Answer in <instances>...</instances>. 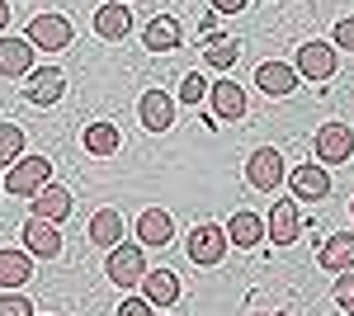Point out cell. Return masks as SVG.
<instances>
[{"label": "cell", "mask_w": 354, "mask_h": 316, "mask_svg": "<svg viewBox=\"0 0 354 316\" xmlns=\"http://www.w3.org/2000/svg\"><path fill=\"white\" fill-rule=\"evenodd\" d=\"M147 245H137V241H118L109 250V264H104V274H109L118 288H142V279H147V255H142Z\"/></svg>", "instance_id": "cell-1"}, {"label": "cell", "mask_w": 354, "mask_h": 316, "mask_svg": "<svg viewBox=\"0 0 354 316\" xmlns=\"http://www.w3.org/2000/svg\"><path fill=\"white\" fill-rule=\"evenodd\" d=\"M48 180H53V160L19 156L15 165H10V175H5V194H15V198H33Z\"/></svg>", "instance_id": "cell-2"}, {"label": "cell", "mask_w": 354, "mask_h": 316, "mask_svg": "<svg viewBox=\"0 0 354 316\" xmlns=\"http://www.w3.org/2000/svg\"><path fill=\"white\" fill-rule=\"evenodd\" d=\"M24 38L33 48H43V53H62V48H71V19H62V15H33Z\"/></svg>", "instance_id": "cell-3"}, {"label": "cell", "mask_w": 354, "mask_h": 316, "mask_svg": "<svg viewBox=\"0 0 354 316\" xmlns=\"http://www.w3.org/2000/svg\"><path fill=\"white\" fill-rule=\"evenodd\" d=\"M227 245H232V241H227V227H213V222L194 227L189 241H185L189 260H194V264H203V269H208V264H218L222 255H227Z\"/></svg>", "instance_id": "cell-4"}, {"label": "cell", "mask_w": 354, "mask_h": 316, "mask_svg": "<svg viewBox=\"0 0 354 316\" xmlns=\"http://www.w3.org/2000/svg\"><path fill=\"white\" fill-rule=\"evenodd\" d=\"M265 236L274 245H293L302 236V212H298V198H279L270 208V227H265Z\"/></svg>", "instance_id": "cell-5"}, {"label": "cell", "mask_w": 354, "mask_h": 316, "mask_svg": "<svg viewBox=\"0 0 354 316\" xmlns=\"http://www.w3.org/2000/svg\"><path fill=\"white\" fill-rule=\"evenodd\" d=\"M283 175H288V170H283V156H279L274 147H260L255 156L245 160V180H250L255 189H265V194L283 185Z\"/></svg>", "instance_id": "cell-6"}, {"label": "cell", "mask_w": 354, "mask_h": 316, "mask_svg": "<svg viewBox=\"0 0 354 316\" xmlns=\"http://www.w3.org/2000/svg\"><path fill=\"white\" fill-rule=\"evenodd\" d=\"M293 71H298V76H307V80L335 76V43H302Z\"/></svg>", "instance_id": "cell-7"}, {"label": "cell", "mask_w": 354, "mask_h": 316, "mask_svg": "<svg viewBox=\"0 0 354 316\" xmlns=\"http://www.w3.org/2000/svg\"><path fill=\"white\" fill-rule=\"evenodd\" d=\"M354 156V132L345 123H326V128L317 132V160L322 165H340V160Z\"/></svg>", "instance_id": "cell-8"}, {"label": "cell", "mask_w": 354, "mask_h": 316, "mask_svg": "<svg viewBox=\"0 0 354 316\" xmlns=\"http://www.w3.org/2000/svg\"><path fill=\"white\" fill-rule=\"evenodd\" d=\"M255 85H260V95L283 100V95L298 90V71H293L288 62H260V66H255Z\"/></svg>", "instance_id": "cell-9"}, {"label": "cell", "mask_w": 354, "mask_h": 316, "mask_svg": "<svg viewBox=\"0 0 354 316\" xmlns=\"http://www.w3.org/2000/svg\"><path fill=\"white\" fill-rule=\"evenodd\" d=\"M283 180H288V189H293V198H302V203H317V198H326V194H330L326 165H298V170L283 175Z\"/></svg>", "instance_id": "cell-10"}, {"label": "cell", "mask_w": 354, "mask_h": 316, "mask_svg": "<svg viewBox=\"0 0 354 316\" xmlns=\"http://www.w3.org/2000/svg\"><path fill=\"white\" fill-rule=\"evenodd\" d=\"M24 250H28V255H38V260L62 255V232H57V222L28 217V222H24Z\"/></svg>", "instance_id": "cell-11"}, {"label": "cell", "mask_w": 354, "mask_h": 316, "mask_svg": "<svg viewBox=\"0 0 354 316\" xmlns=\"http://www.w3.org/2000/svg\"><path fill=\"white\" fill-rule=\"evenodd\" d=\"M66 95V76L57 66H43V71H28V85H24V100L28 104H57Z\"/></svg>", "instance_id": "cell-12"}, {"label": "cell", "mask_w": 354, "mask_h": 316, "mask_svg": "<svg viewBox=\"0 0 354 316\" xmlns=\"http://www.w3.org/2000/svg\"><path fill=\"white\" fill-rule=\"evenodd\" d=\"M142 297H147L151 307H175V302H180V274H175V269H147Z\"/></svg>", "instance_id": "cell-13"}, {"label": "cell", "mask_w": 354, "mask_h": 316, "mask_svg": "<svg viewBox=\"0 0 354 316\" xmlns=\"http://www.w3.org/2000/svg\"><path fill=\"white\" fill-rule=\"evenodd\" d=\"M175 241V222H170V212L161 208H147L137 217V245H151V250H161Z\"/></svg>", "instance_id": "cell-14"}, {"label": "cell", "mask_w": 354, "mask_h": 316, "mask_svg": "<svg viewBox=\"0 0 354 316\" xmlns=\"http://www.w3.org/2000/svg\"><path fill=\"white\" fill-rule=\"evenodd\" d=\"M208 100H213V113H218L222 123H236V118L245 113V90H241V85H232V80L208 85Z\"/></svg>", "instance_id": "cell-15"}, {"label": "cell", "mask_w": 354, "mask_h": 316, "mask_svg": "<svg viewBox=\"0 0 354 316\" xmlns=\"http://www.w3.org/2000/svg\"><path fill=\"white\" fill-rule=\"evenodd\" d=\"M137 113H142V128L147 132H165L175 123V104H170V95H161V90H147Z\"/></svg>", "instance_id": "cell-16"}, {"label": "cell", "mask_w": 354, "mask_h": 316, "mask_svg": "<svg viewBox=\"0 0 354 316\" xmlns=\"http://www.w3.org/2000/svg\"><path fill=\"white\" fill-rule=\"evenodd\" d=\"M28 71H33V43L0 38V76H28Z\"/></svg>", "instance_id": "cell-17"}, {"label": "cell", "mask_w": 354, "mask_h": 316, "mask_svg": "<svg viewBox=\"0 0 354 316\" xmlns=\"http://www.w3.org/2000/svg\"><path fill=\"white\" fill-rule=\"evenodd\" d=\"M71 212V194L62 185H43L33 194V217H43V222H62Z\"/></svg>", "instance_id": "cell-18"}, {"label": "cell", "mask_w": 354, "mask_h": 316, "mask_svg": "<svg viewBox=\"0 0 354 316\" xmlns=\"http://www.w3.org/2000/svg\"><path fill=\"white\" fill-rule=\"evenodd\" d=\"M33 279V255L28 250H0V288H24Z\"/></svg>", "instance_id": "cell-19"}, {"label": "cell", "mask_w": 354, "mask_h": 316, "mask_svg": "<svg viewBox=\"0 0 354 316\" xmlns=\"http://www.w3.org/2000/svg\"><path fill=\"white\" fill-rule=\"evenodd\" d=\"M227 241L241 245V250L260 245V241H265V217H260V212H236V217L227 222Z\"/></svg>", "instance_id": "cell-20"}, {"label": "cell", "mask_w": 354, "mask_h": 316, "mask_svg": "<svg viewBox=\"0 0 354 316\" xmlns=\"http://www.w3.org/2000/svg\"><path fill=\"white\" fill-rule=\"evenodd\" d=\"M317 260H322V269L326 274H345V269H354V236H330L322 250H317Z\"/></svg>", "instance_id": "cell-21"}, {"label": "cell", "mask_w": 354, "mask_h": 316, "mask_svg": "<svg viewBox=\"0 0 354 316\" xmlns=\"http://www.w3.org/2000/svg\"><path fill=\"white\" fill-rule=\"evenodd\" d=\"M128 28H133V15L113 0V5H104L100 15H95V33L100 38H109V43H118V38H128Z\"/></svg>", "instance_id": "cell-22"}, {"label": "cell", "mask_w": 354, "mask_h": 316, "mask_svg": "<svg viewBox=\"0 0 354 316\" xmlns=\"http://www.w3.org/2000/svg\"><path fill=\"white\" fill-rule=\"evenodd\" d=\"M90 241L104 245V250H113V245L123 241V217H118L113 208H100L95 217H90Z\"/></svg>", "instance_id": "cell-23"}, {"label": "cell", "mask_w": 354, "mask_h": 316, "mask_svg": "<svg viewBox=\"0 0 354 316\" xmlns=\"http://www.w3.org/2000/svg\"><path fill=\"white\" fill-rule=\"evenodd\" d=\"M142 43L151 53H170V48H180V24L170 15H161V19H151V24L142 28Z\"/></svg>", "instance_id": "cell-24"}, {"label": "cell", "mask_w": 354, "mask_h": 316, "mask_svg": "<svg viewBox=\"0 0 354 316\" xmlns=\"http://www.w3.org/2000/svg\"><path fill=\"white\" fill-rule=\"evenodd\" d=\"M118 147H123V137H118L113 123H90V128H85V151H90V156H113Z\"/></svg>", "instance_id": "cell-25"}, {"label": "cell", "mask_w": 354, "mask_h": 316, "mask_svg": "<svg viewBox=\"0 0 354 316\" xmlns=\"http://www.w3.org/2000/svg\"><path fill=\"white\" fill-rule=\"evenodd\" d=\"M236 57H241V48H236V43H227V38H213V43H208V62H213L218 71H232V66H236Z\"/></svg>", "instance_id": "cell-26"}, {"label": "cell", "mask_w": 354, "mask_h": 316, "mask_svg": "<svg viewBox=\"0 0 354 316\" xmlns=\"http://www.w3.org/2000/svg\"><path fill=\"white\" fill-rule=\"evenodd\" d=\"M19 151H24V132L15 128V123H0V165L19 160Z\"/></svg>", "instance_id": "cell-27"}, {"label": "cell", "mask_w": 354, "mask_h": 316, "mask_svg": "<svg viewBox=\"0 0 354 316\" xmlns=\"http://www.w3.org/2000/svg\"><path fill=\"white\" fill-rule=\"evenodd\" d=\"M335 302H340V312H354V269L335 274Z\"/></svg>", "instance_id": "cell-28"}, {"label": "cell", "mask_w": 354, "mask_h": 316, "mask_svg": "<svg viewBox=\"0 0 354 316\" xmlns=\"http://www.w3.org/2000/svg\"><path fill=\"white\" fill-rule=\"evenodd\" d=\"M203 95H208V80H203V76H185V80H180V100H185L189 109L198 104Z\"/></svg>", "instance_id": "cell-29"}, {"label": "cell", "mask_w": 354, "mask_h": 316, "mask_svg": "<svg viewBox=\"0 0 354 316\" xmlns=\"http://www.w3.org/2000/svg\"><path fill=\"white\" fill-rule=\"evenodd\" d=\"M0 316H33V302L19 297V292H5L0 297Z\"/></svg>", "instance_id": "cell-30"}, {"label": "cell", "mask_w": 354, "mask_h": 316, "mask_svg": "<svg viewBox=\"0 0 354 316\" xmlns=\"http://www.w3.org/2000/svg\"><path fill=\"white\" fill-rule=\"evenodd\" d=\"M335 48H340V53H345V48H354V15L335 24Z\"/></svg>", "instance_id": "cell-31"}, {"label": "cell", "mask_w": 354, "mask_h": 316, "mask_svg": "<svg viewBox=\"0 0 354 316\" xmlns=\"http://www.w3.org/2000/svg\"><path fill=\"white\" fill-rule=\"evenodd\" d=\"M118 316H151V302H147V297H128V302L118 307Z\"/></svg>", "instance_id": "cell-32"}, {"label": "cell", "mask_w": 354, "mask_h": 316, "mask_svg": "<svg viewBox=\"0 0 354 316\" xmlns=\"http://www.w3.org/2000/svg\"><path fill=\"white\" fill-rule=\"evenodd\" d=\"M213 10L218 15H236V10H245V0H213Z\"/></svg>", "instance_id": "cell-33"}, {"label": "cell", "mask_w": 354, "mask_h": 316, "mask_svg": "<svg viewBox=\"0 0 354 316\" xmlns=\"http://www.w3.org/2000/svg\"><path fill=\"white\" fill-rule=\"evenodd\" d=\"M10 24V5H5V0H0V28Z\"/></svg>", "instance_id": "cell-34"}, {"label": "cell", "mask_w": 354, "mask_h": 316, "mask_svg": "<svg viewBox=\"0 0 354 316\" xmlns=\"http://www.w3.org/2000/svg\"><path fill=\"white\" fill-rule=\"evenodd\" d=\"M250 316H279V312H250Z\"/></svg>", "instance_id": "cell-35"}, {"label": "cell", "mask_w": 354, "mask_h": 316, "mask_svg": "<svg viewBox=\"0 0 354 316\" xmlns=\"http://www.w3.org/2000/svg\"><path fill=\"white\" fill-rule=\"evenodd\" d=\"M350 208H354V203H350Z\"/></svg>", "instance_id": "cell-36"}]
</instances>
